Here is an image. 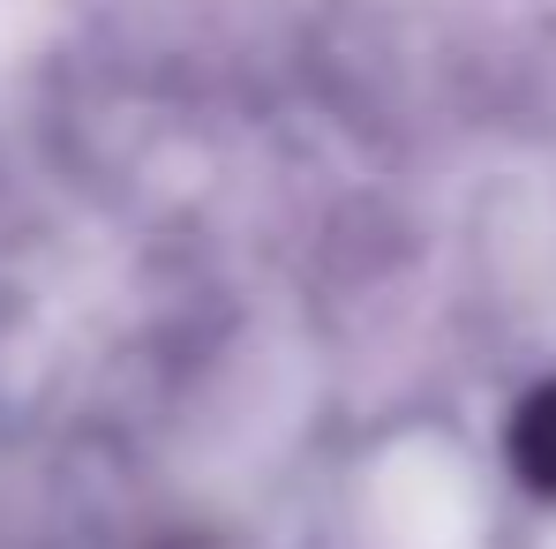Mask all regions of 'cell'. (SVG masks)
<instances>
[{"instance_id": "obj_1", "label": "cell", "mask_w": 556, "mask_h": 549, "mask_svg": "<svg viewBox=\"0 0 556 549\" xmlns=\"http://www.w3.org/2000/svg\"><path fill=\"white\" fill-rule=\"evenodd\" d=\"M511 459H519V474H527L534 489H549V497H556V384H549V391H534V399L519 407Z\"/></svg>"}]
</instances>
